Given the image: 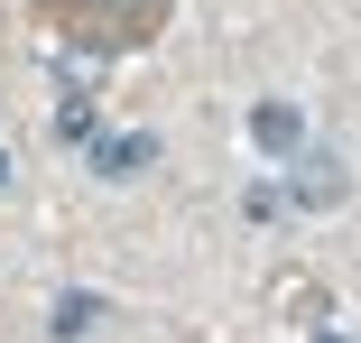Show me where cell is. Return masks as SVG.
<instances>
[{"label":"cell","instance_id":"obj_1","mask_svg":"<svg viewBox=\"0 0 361 343\" xmlns=\"http://www.w3.org/2000/svg\"><path fill=\"white\" fill-rule=\"evenodd\" d=\"M343 186H352V176H343V158H334V149H306V158H297V186H287V204L324 214V204H343Z\"/></svg>","mask_w":361,"mask_h":343},{"label":"cell","instance_id":"obj_2","mask_svg":"<svg viewBox=\"0 0 361 343\" xmlns=\"http://www.w3.org/2000/svg\"><path fill=\"white\" fill-rule=\"evenodd\" d=\"M297 140H306L297 102H259V112H250V149H269V158H297Z\"/></svg>","mask_w":361,"mask_h":343},{"label":"cell","instance_id":"obj_3","mask_svg":"<svg viewBox=\"0 0 361 343\" xmlns=\"http://www.w3.org/2000/svg\"><path fill=\"white\" fill-rule=\"evenodd\" d=\"M149 158H158V140H149V130H121V140H93V176H139Z\"/></svg>","mask_w":361,"mask_h":343},{"label":"cell","instance_id":"obj_4","mask_svg":"<svg viewBox=\"0 0 361 343\" xmlns=\"http://www.w3.org/2000/svg\"><path fill=\"white\" fill-rule=\"evenodd\" d=\"M93 325H102V297H93V288H65V297H56V334H65V343L93 334Z\"/></svg>","mask_w":361,"mask_h":343},{"label":"cell","instance_id":"obj_5","mask_svg":"<svg viewBox=\"0 0 361 343\" xmlns=\"http://www.w3.org/2000/svg\"><path fill=\"white\" fill-rule=\"evenodd\" d=\"M241 214H250V223H278V214H287V186H250Z\"/></svg>","mask_w":361,"mask_h":343},{"label":"cell","instance_id":"obj_6","mask_svg":"<svg viewBox=\"0 0 361 343\" xmlns=\"http://www.w3.org/2000/svg\"><path fill=\"white\" fill-rule=\"evenodd\" d=\"M0 195H10V149H0Z\"/></svg>","mask_w":361,"mask_h":343},{"label":"cell","instance_id":"obj_7","mask_svg":"<svg viewBox=\"0 0 361 343\" xmlns=\"http://www.w3.org/2000/svg\"><path fill=\"white\" fill-rule=\"evenodd\" d=\"M315 343H343V334H315Z\"/></svg>","mask_w":361,"mask_h":343}]
</instances>
